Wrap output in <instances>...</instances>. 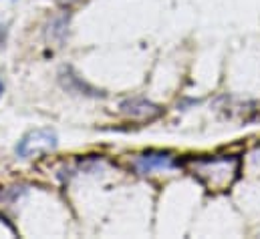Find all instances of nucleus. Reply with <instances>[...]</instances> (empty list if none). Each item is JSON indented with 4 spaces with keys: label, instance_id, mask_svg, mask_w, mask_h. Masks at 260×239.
<instances>
[{
    "label": "nucleus",
    "instance_id": "3",
    "mask_svg": "<svg viewBox=\"0 0 260 239\" xmlns=\"http://www.w3.org/2000/svg\"><path fill=\"white\" fill-rule=\"evenodd\" d=\"M180 167V161H176L170 153H145L135 159V169L141 175H149L153 171H170Z\"/></svg>",
    "mask_w": 260,
    "mask_h": 239
},
{
    "label": "nucleus",
    "instance_id": "2",
    "mask_svg": "<svg viewBox=\"0 0 260 239\" xmlns=\"http://www.w3.org/2000/svg\"><path fill=\"white\" fill-rule=\"evenodd\" d=\"M57 149V135L51 129H35L26 133L18 145H16V155L20 159H35L39 155H47Z\"/></svg>",
    "mask_w": 260,
    "mask_h": 239
},
{
    "label": "nucleus",
    "instance_id": "4",
    "mask_svg": "<svg viewBox=\"0 0 260 239\" xmlns=\"http://www.w3.org/2000/svg\"><path fill=\"white\" fill-rule=\"evenodd\" d=\"M121 111L123 115H127L129 119L135 121H151L155 117L161 115V109L145 99H131V101H125L121 105Z\"/></svg>",
    "mask_w": 260,
    "mask_h": 239
},
{
    "label": "nucleus",
    "instance_id": "6",
    "mask_svg": "<svg viewBox=\"0 0 260 239\" xmlns=\"http://www.w3.org/2000/svg\"><path fill=\"white\" fill-rule=\"evenodd\" d=\"M2 93H4V85H2V81H0V97H2Z\"/></svg>",
    "mask_w": 260,
    "mask_h": 239
},
{
    "label": "nucleus",
    "instance_id": "1",
    "mask_svg": "<svg viewBox=\"0 0 260 239\" xmlns=\"http://www.w3.org/2000/svg\"><path fill=\"white\" fill-rule=\"evenodd\" d=\"M190 163L194 177L210 191L228 189L236 181L240 169V163L234 157H210V159H196Z\"/></svg>",
    "mask_w": 260,
    "mask_h": 239
},
{
    "label": "nucleus",
    "instance_id": "5",
    "mask_svg": "<svg viewBox=\"0 0 260 239\" xmlns=\"http://www.w3.org/2000/svg\"><path fill=\"white\" fill-rule=\"evenodd\" d=\"M2 41H4V26H0V45H2Z\"/></svg>",
    "mask_w": 260,
    "mask_h": 239
}]
</instances>
